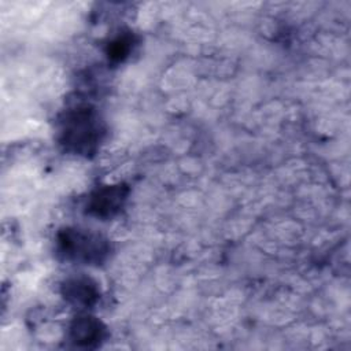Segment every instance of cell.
<instances>
[{"instance_id": "cell-1", "label": "cell", "mask_w": 351, "mask_h": 351, "mask_svg": "<svg viewBox=\"0 0 351 351\" xmlns=\"http://www.w3.org/2000/svg\"><path fill=\"white\" fill-rule=\"evenodd\" d=\"M99 138V125L95 117L80 110L71 114L64 122L63 141L66 147L75 152H89Z\"/></svg>"}, {"instance_id": "cell-2", "label": "cell", "mask_w": 351, "mask_h": 351, "mask_svg": "<svg viewBox=\"0 0 351 351\" xmlns=\"http://www.w3.org/2000/svg\"><path fill=\"white\" fill-rule=\"evenodd\" d=\"M62 252L71 259L97 262L107 252L106 243L99 237L80 230H67L60 237Z\"/></svg>"}, {"instance_id": "cell-3", "label": "cell", "mask_w": 351, "mask_h": 351, "mask_svg": "<svg viewBox=\"0 0 351 351\" xmlns=\"http://www.w3.org/2000/svg\"><path fill=\"white\" fill-rule=\"evenodd\" d=\"M125 197L126 191L123 186H106L92 196L89 210L97 217H110L122 207Z\"/></svg>"}, {"instance_id": "cell-4", "label": "cell", "mask_w": 351, "mask_h": 351, "mask_svg": "<svg viewBox=\"0 0 351 351\" xmlns=\"http://www.w3.org/2000/svg\"><path fill=\"white\" fill-rule=\"evenodd\" d=\"M101 325L92 317H81L71 325V340L78 346H92L101 339Z\"/></svg>"}, {"instance_id": "cell-5", "label": "cell", "mask_w": 351, "mask_h": 351, "mask_svg": "<svg viewBox=\"0 0 351 351\" xmlns=\"http://www.w3.org/2000/svg\"><path fill=\"white\" fill-rule=\"evenodd\" d=\"M64 296L74 304L89 306L97 298L95 285L86 278H74L64 285Z\"/></svg>"}, {"instance_id": "cell-6", "label": "cell", "mask_w": 351, "mask_h": 351, "mask_svg": "<svg viewBox=\"0 0 351 351\" xmlns=\"http://www.w3.org/2000/svg\"><path fill=\"white\" fill-rule=\"evenodd\" d=\"M129 38L126 37H118L115 41L111 43L110 45V49H108V53L111 58H117V59H121L123 58L128 52H129Z\"/></svg>"}]
</instances>
